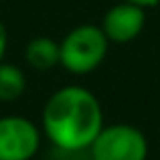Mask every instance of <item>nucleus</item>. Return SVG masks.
Masks as SVG:
<instances>
[{"label":"nucleus","mask_w":160,"mask_h":160,"mask_svg":"<svg viewBox=\"0 0 160 160\" xmlns=\"http://www.w3.org/2000/svg\"><path fill=\"white\" fill-rule=\"evenodd\" d=\"M89 160H91V158H89Z\"/></svg>","instance_id":"9d476101"},{"label":"nucleus","mask_w":160,"mask_h":160,"mask_svg":"<svg viewBox=\"0 0 160 160\" xmlns=\"http://www.w3.org/2000/svg\"><path fill=\"white\" fill-rule=\"evenodd\" d=\"M128 2L138 4V6H142V8H152V6H156L160 0H128Z\"/></svg>","instance_id":"1a4fd4ad"},{"label":"nucleus","mask_w":160,"mask_h":160,"mask_svg":"<svg viewBox=\"0 0 160 160\" xmlns=\"http://www.w3.org/2000/svg\"><path fill=\"white\" fill-rule=\"evenodd\" d=\"M6 47H8V31H6V27H4V22L0 20V61L4 59Z\"/></svg>","instance_id":"6e6552de"},{"label":"nucleus","mask_w":160,"mask_h":160,"mask_svg":"<svg viewBox=\"0 0 160 160\" xmlns=\"http://www.w3.org/2000/svg\"><path fill=\"white\" fill-rule=\"evenodd\" d=\"M91 160H146L148 140L132 124H109L99 130L89 146Z\"/></svg>","instance_id":"7ed1b4c3"},{"label":"nucleus","mask_w":160,"mask_h":160,"mask_svg":"<svg viewBox=\"0 0 160 160\" xmlns=\"http://www.w3.org/2000/svg\"><path fill=\"white\" fill-rule=\"evenodd\" d=\"M27 89V77H24L22 69L12 63L0 61V102L10 103L16 102Z\"/></svg>","instance_id":"0eeeda50"},{"label":"nucleus","mask_w":160,"mask_h":160,"mask_svg":"<svg viewBox=\"0 0 160 160\" xmlns=\"http://www.w3.org/2000/svg\"><path fill=\"white\" fill-rule=\"evenodd\" d=\"M103 128L99 99L81 85H65L47 99L41 116V130L59 150L81 152Z\"/></svg>","instance_id":"f257e3e1"},{"label":"nucleus","mask_w":160,"mask_h":160,"mask_svg":"<svg viewBox=\"0 0 160 160\" xmlns=\"http://www.w3.org/2000/svg\"><path fill=\"white\" fill-rule=\"evenodd\" d=\"M109 41L98 24H77L59 43V65L73 75H87L103 63Z\"/></svg>","instance_id":"f03ea898"},{"label":"nucleus","mask_w":160,"mask_h":160,"mask_svg":"<svg viewBox=\"0 0 160 160\" xmlns=\"http://www.w3.org/2000/svg\"><path fill=\"white\" fill-rule=\"evenodd\" d=\"M27 63L37 71H49L59 65V43L51 37H35L24 49Z\"/></svg>","instance_id":"423d86ee"},{"label":"nucleus","mask_w":160,"mask_h":160,"mask_svg":"<svg viewBox=\"0 0 160 160\" xmlns=\"http://www.w3.org/2000/svg\"><path fill=\"white\" fill-rule=\"evenodd\" d=\"M146 8L132 4L128 0L113 4L112 8L103 14L102 20V31L108 37L109 43H130L136 37H140V32L144 31L146 24Z\"/></svg>","instance_id":"39448f33"},{"label":"nucleus","mask_w":160,"mask_h":160,"mask_svg":"<svg viewBox=\"0 0 160 160\" xmlns=\"http://www.w3.org/2000/svg\"><path fill=\"white\" fill-rule=\"evenodd\" d=\"M43 130L22 116L0 118V160H32L41 148Z\"/></svg>","instance_id":"20e7f679"}]
</instances>
